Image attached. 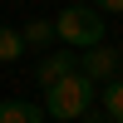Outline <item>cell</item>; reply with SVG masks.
Masks as SVG:
<instances>
[{
  "label": "cell",
  "mask_w": 123,
  "mask_h": 123,
  "mask_svg": "<svg viewBox=\"0 0 123 123\" xmlns=\"http://www.w3.org/2000/svg\"><path fill=\"white\" fill-rule=\"evenodd\" d=\"M20 54H25V39H20V30L0 25V64H15Z\"/></svg>",
  "instance_id": "cell-7"
},
{
  "label": "cell",
  "mask_w": 123,
  "mask_h": 123,
  "mask_svg": "<svg viewBox=\"0 0 123 123\" xmlns=\"http://www.w3.org/2000/svg\"><path fill=\"white\" fill-rule=\"evenodd\" d=\"M98 10H104V15H123V0H94Z\"/></svg>",
  "instance_id": "cell-9"
},
{
  "label": "cell",
  "mask_w": 123,
  "mask_h": 123,
  "mask_svg": "<svg viewBox=\"0 0 123 123\" xmlns=\"http://www.w3.org/2000/svg\"><path fill=\"white\" fill-rule=\"evenodd\" d=\"M0 123H44V108L25 104V98H5L0 104Z\"/></svg>",
  "instance_id": "cell-5"
},
{
  "label": "cell",
  "mask_w": 123,
  "mask_h": 123,
  "mask_svg": "<svg viewBox=\"0 0 123 123\" xmlns=\"http://www.w3.org/2000/svg\"><path fill=\"white\" fill-rule=\"evenodd\" d=\"M89 108H94V79L84 74V69H69V74H59L54 84L44 89V113L69 123V118H84Z\"/></svg>",
  "instance_id": "cell-1"
},
{
  "label": "cell",
  "mask_w": 123,
  "mask_h": 123,
  "mask_svg": "<svg viewBox=\"0 0 123 123\" xmlns=\"http://www.w3.org/2000/svg\"><path fill=\"white\" fill-rule=\"evenodd\" d=\"M79 69H84L94 84H98V79H113V69H118V49H108L104 39H98V44H89L84 54H79Z\"/></svg>",
  "instance_id": "cell-3"
},
{
  "label": "cell",
  "mask_w": 123,
  "mask_h": 123,
  "mask_svg": "<svg viewBox=\"0 0 123 123\" xmlns=\"http://www.w3.org/2000/svg\"><path fill=\"white\" fill-rule=\"evenodd\" d=\"M69 69H79V54H69V44H64L59 54H44V59H39V69H35V84H39V89H49L59 74H69Z\"/></svg>",
  "instance_id": "cell-4"
},
{
  "label": "cell",
  "mask_w": 123,
  "mask_h": 123,
  "mask_svg": "<svg viewBox=\"0 0 123 123\" xmlns=\"http://www.w3.org/2000/svg\"><path fill=\"white\" fill-rule=\"evenodd\" d=\"M104 104H108V118H113V123H123V84H108Z\"/></svg>",
  "instance_id": "cell-8"
},
{
  "label": "cell",
  "mask_w": 123,
  "mask_h": 123,
  "mask_svg": "<svg viewBox=\"0 0 123 123\" xmlns=\"http://www.w3.org/2000/svg\"><path fill=\"white\" fill-rule=\"evenodd\" d=\"M20 39H25V49H30V44H35V49L54 44V20H30V25L20 30Z\"/></svg>",
  "instance_id": "cell-6"
},
{
  "label": "cell",
  "mask_w": 123,
  "mask_h": 123,
  "mask_svg": "<svg viewBox=\"0 0 123 123\" xmlns=\"http://www.w3.org/2000/svg\"><path fill=\"white\" fill-rule=\"evenodd\" d=\"M54 39H64L69 49H89L104 39V10L98 5H64L54 15Z\"/></svg>",
  "instance_id": "cell-2"
}]
</instances>
